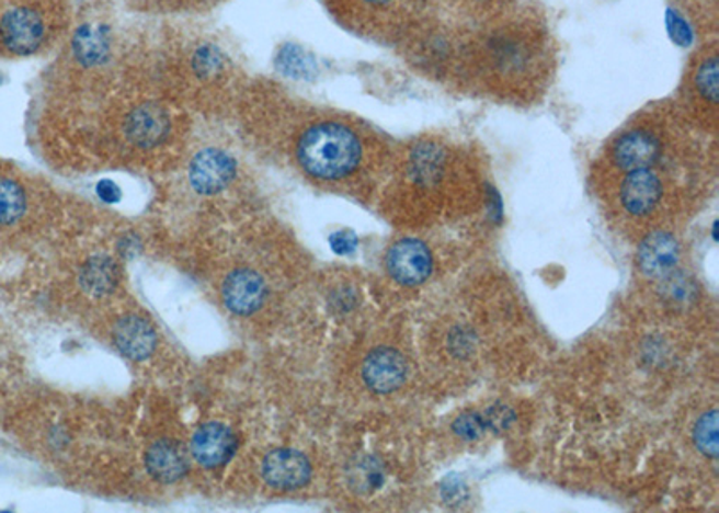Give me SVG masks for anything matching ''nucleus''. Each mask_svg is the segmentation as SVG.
<instances>
[{"instance_id": "f257e3e1", "label": "nucleus", "mask_w": 719, "mask_h": 513, "mask_svg": "<svg viewBox=\"0 0 719 513\" xmlns=\"http://www.w3.org/2000/svg\"><path fill=\"white\" fill-rule=\"evenodd\" d=\"M297 159L306 173L322 181L350 175L362 161V142L355 132L340 123H319L303 134Z\"/></svg>"}, {"instance_id": "f03ea898", "label": "nucleus", "mask_w": 719, "mask_h": 513, "mask_svg": "<svg viewBox=\"0 0 719 513\" xmlns=\"http://www.w3.org/2000/svg\"><path fill=\"white\" fill-rule=\"evenodd\" d=\"M385 263L390 277L407 287L426 282L434 269L429 247L415 238H404L390 247Z\"/></svg>"}, {"instance_id": "7ed1b4c3", "label": "nucleus", "mask_w": 719, "mask_h": 513, "mask_svg": "<svg viewBox=\"0 0 719 513\" xmlns=\"http://www.w3.org/2000/svg\"><path fill=\"white\" fill-rule=\"evenodd\" d=\"M261 474L274 489L297 490L311 479L310 459L294 448H275L263 459Z\"/></svg>"}, {"instance_id": "20e7f679", "label": "nucleus", "mask_w": 719, "mask_h": 513, "mask_svg": "<svg viewBox=\"0 0 719 513\" xmlns=\"http://www.w3.org/2000/svg\"><path fill=\"white\" fill-rule=\"evenodd\" d=\"M236 175V162L218 148H205L191 161L190 182L202 195H216L229 186Z\"/></svg>"}, {"instance_id": "39448f33", "label": "nucleus", "mask_w": 719, "mask_h": 513, "mask_svg": "<svg viewBox=\"0 0 719 513\" xmlns=\"http://www.w3.org/2000/svg\"><path fill=\"white\" fill-rule=\"evenodd\" d=\"M0 38L15 55H31L42 46L45 24L42 16L30 8H16L5 13L0 22Z\"/></svg>"}, {"instance_id": "423d86ee", "label": "nucleus", "mask_w": 719, "mask_h": 513, "mask_svg": "<svg viewBox=\"0 0 719 513\" xmlns=\"http://www.w3.org/2000/svg\"><path fill=\"white\" fill-rule=\"evenodd\" d=\"M407 361L398 350L389 346L376 347L365 357L362 378L367 388L375 392H392L403 386L407 378Z\"/></svg>"}, {"instance_id": "0eeeda50", "label": "nucleus", "mask_w": 719, "mask_h": 513, "mask_svg": "<svg viewBox=\"0 0 719 513\" xmlns=\"http://www.w3.org/2000/svg\"><path fill=\"white\" fill-rule=\"evenodd\" d=\"M225 307L236 316H252L266 299V283L258 272L250 269L230 272L221 288Z\"/></svg>"}, {"instance_id": "6e6552de", "label": "nucleus", "mask_w": 719, "mask_h": 513, "mask_svg": "<svg viewBox=\"0 0 719 513\" xmlns=\"http://www.w3.org/2000/svg\"><path fill=\"white\" fill-rule=\"evenodd\" d=\"M238 440L224 423H205L191 440V456L204 468L224 467L235 456Z\"/></svg>"}, {"instance_id": "1a4fd4ad", "label": "nucleus", "mask_w": 719, "mask_h": 513, "mask_svg": "<svg viewBox=\"0 0 719 513\" xmlns=\"http://www.w3.org/2000/svg\"><path fill=\"white\" fill-rule=\"evenodd\" d=\"M620 204L634 217L650 215L662 198V181L651 168L626 171L619 190Z\"/></svg>"}, {"instance_id": "9d476101", "label": "nucleus", "mask_w": 719, "mask_h": 513, "mask_svg": "<svg viewBox=\"0 0 719 513\" xmlns=\"http://www.w3.org/2000/svg\"><path fill=\"white\" fill-rule=\"evenodd\" d=\"M125 130L128 139L137 147H156L168 137L170 116L157 103H142L130 112Z\"/></svg>"}, {"instance_id": "9b49d317", "label": "nucleus", "mask_w": 719, "mask_h": 513, "mask_svg": "<svg viewBox=\"0 0 719 513\" xmlns=\"http://www.w3.org/2000/svg\"><path fill=\"white\" fill-rule=\"evenodd\" d=\"M114 344L126 358L145 361L157 344V333L148 319L126 316L114 328Z\"/></svg>"}, {"instance_id": "f8f14e48", "label": "nucleus", "mask_w": 719, "mask_h": 513, "mask_svg": "<svg viewBox=\"0 0 719 513\" xmlns=\"http://www.w3.org/2000/svg\"><path fill=\"white\" fill-rule=\"evenodd\" d=\"M680 247L670 232L654 231L639 247V267L646 276L664 277L676 267Z\"/></svg>"}, {"instance_id": "ddd939ff", "label": "nucleus", "mask_w": 719, "mask_h": 513, "mask_svg": "<svg viewBox=\"0 0 719 513\" xmlns=\"http://www.w3.org/2000/svg\"><path fill=\"white\" fill-rule=\"evenodd\" d=\"M660 141L648 130L626 132L615 142L614 161L620 170L651 168L659 161Z\"/></svg>"}, {"instance_id": "4468645a", "label": "nucleus", "mask_w": 719, "mask_h": 513, "mask_svg": "<svg viewBox=\"0 0 719 513\" xmlns=\"http://www.w3.org/2000/svg\"><path fill=\"white\" fill-rule=\"evenodd\" d=\"M146 468L151 478L157 479L159 483L170 485L184 478L190 468V461L179 443L160 440L148 448Z\"/></svg>"}, {"instance_id": "2eb2a0df", "label": "nucleus", "mask_w": 719, "mask_h": 513, "mask_svg": "<svg viewBox=\"0 0 719 513\" xmlns=\"http://www.w3.org/2000/svg\"><path fill=\"white\" fill-rule=\"evenodd\" d=\"M529 47L515 36H497L490 44V60L500 72H524L529 66Z\"/></svg>"}, {"instance_id": "dca6fc26", "label": "nucleus", "mask_w": 719, "mask_h": 513, "mask_svg": "<svg viewBox=\"0 0 719 513\" xmlns=\"http://www.w3.org/2000/svg\"><path fill=\"white\" fill-rule=\"evenodd\" d=\"M119 282V267L109 256L92 258L81 269V288L90 296L100 297L112 293Z\"/></svg>"}, {"instance_id": "f3484780", "label": "nucleus", "mask_w": 719, "mask_h": 513, "mask_svg": "<svg viewBox=\"0 0 719 513\" xmlns=\"http://www.w3.org/2000/svg\"><path fill=\"white\" fill-rule=\"evenodd\" d=\"M72 49H75L76 58L83 66H100L111 53V41H109L105 30H101L98 25H83L76 33Z\"/></svg>"}, {"instance_id": "a211bd4d", "label": "nucleus", "mask_w": 719, "mask_h": 513, "mask_svg": "<svg viewBox=\"0 0 719 513\" xmlns=\"http://www.w3.org/2000/svg\"><path fill=\"white\" fill-rule=\"evenodd\" d=\"M695 89L699 98L716 105L719 100V61L716 53L705 56L695 69Z\"/></svg>"}, {"instance_id": "6ab92c4d", "label": "nucleus", "mask_w": 719, "mask_h": 513, "mask_svg": "<svg viewBox=\"0 0 719 513\" xmlns=\"http://www.w3.org/2000/svg\"><path fill=\"white\" fill-rule=\"evenodd\" d=\"M24 212V190L15 181L0 179V226L15 224Z\"/></svg>"}, {"instance_id": "aec40b11", "label": "nucleus", "mask_w": 719, "mask_h": 513, "mask_svg": "<svg viewBox=\"0 0 719 513\" xmlns=\"http://www.w3.org/2000/svg\"><path fill=\"white\" fill-rule=\"evenodd\" d=\"M718 417L716 409L701 414L693 431L696 448L710 459L718 458L719 454Z\"/></svg>"}, {"instance_id": "412c9836", "label": "nucleus", "mask_w": 719, "mask_h": 513, "mask_svg": "<svg viewBox=\"0 0 719 513\" xmlns=\"http://www.w3.org/2000/svg\"><path fill=\"white\" fill-rule=\"evenodd\" d=\"M311 66L310 56H306L299 47L286 46L281 50L279 67L286 75L306 76L311 72Z\"/></svg>"}, {"instance_id": "4be33fe9", "label": "nucleus", "mask_w": 719, "mask_h": 513, "mask_svg": "<svg viewBox=\"0 0 719 513\" xmlns=\"http://www.w3.org/2000/svg\"><path fill=\"white\" fill-rule=\"evenodd\" d=\"M193 67L201 76H210L220 71L224 67V60L216 47L204 46L196 50L195 58H193Z\"/></svg>"}, {"instance_id": "5701e85b", "label": "nucleus", "mask_w": 719, "mask_h": 513, "mask_svg": "<svg viewBox=\"0 0 719 513\" xmlns=\"http://www.w3.org/2000/svg\"><path fill=\"white\" fill-rule=\"evenodd\" d=\"M486 428H488V422L482 414H463L454 422V433L466 440L479 438Z\"/></svg>"}, {"instance_id": "b1692460", "label": "nucleus", "mask_w": 719, "mask_h": 513, "mask_svg": "<svg viewBox=\"0 0 719 513\" xmlns=\"http://www.w3.org/2000/svg\"><path fill=\"white\" fill-rule=\"evenodd\" d=\"M667 25H670V33L674 42H678L680 46H689V42L693 41V31L685 22L684 16H680L678 13H670Z\"/></svg>"}, {"instance_id": "393cba45", "label": "nucleus", "mask_w": 719, "mask_h": 513, "mask_svg": "<svg viewBox=\"0 0 719 513\" xmlns=\"http://www.w3.org/2000/svg\"><path fill=\"white\" fill-rule=\"evenodd\" d=\"M356 246V238L351 235V232H336L331 238V247L335 249L339 254H345V252L353 251Z\"/></svg>"}, {"instance_id": "a878e982", "label": "nucleus", "mask_w": 719, "mask_h": 513, "mask_svg": "<svg viewBox=\"0 0 719 513\" xmlns=\"http://www.w3.org/2000/svg\"><path fill=\"white\" fill-rule=\"evenodd\" d=\"M362 4L369 5V8H376V10H381V8H389V5L395 4L396 0H360Z\"/></svg>"}]
</instances>
